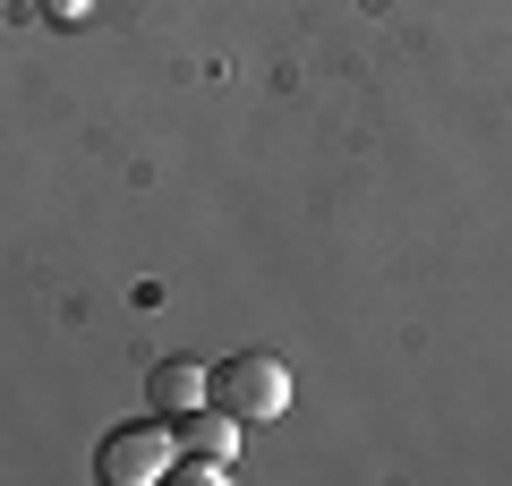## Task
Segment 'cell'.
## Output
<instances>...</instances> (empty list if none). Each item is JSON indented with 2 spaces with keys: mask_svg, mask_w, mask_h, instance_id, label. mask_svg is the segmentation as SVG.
I'll return each instance as SVG.
<instances>
[{
  "mask_svg": "<svg viewBox=\"0 0 512 486\" xmlns=\"http://www.w3.org/2000/svg\"><path fill=\"white\" fill-rule=\"evenodd\" d=\"M197 401H205V359H188V350H180V359H154L146 367V410L154 418H188Z\"/></svg>",
  "mask_w": 512,
  "mask_h": 486,
  "instance_id": "obj_3",
  "label": "cell"
},
{
  "mask_svg": "<svg viewBox=\"0 0 512 486\" xmlns=\"http://www.w3.org/2000/svg\"><path fill=\"white\" fill-rule=\"evenodd\" d=\"M171 461H180V435H171V418H128V427H111L103 444H94V478L103 486H154L171 478Z\"/></svg>",
  "mask_w": 512,
  "mask_h": 486,
  "instance_id": "obj_2",
  "label": "cell"
},
{
  "mask_svg": "<svg viewBox=\"0 0 512 486\" xmlns=\"http://www.w3.org/2000/svg\"><path fill=\"white\" fill-rule=\"evenodd\" d=\"M205 401H214V410H231L239 427H265V418L291 410V367H282L274 350H239V359L205 367Z\"/></svg>",
  "mask_w": 512,
  "mask_h": 486,
  "instance_id": "obj_1",
  "label": "cell"
},
{
  "mask_svg": "<svg viewBox=\"0 0 512 486\" xmlns=\"http://www.w3.org/2000/svg\"><path fill=\"white\" fill-rule=\"evenodd\" d=\"M171 435H180V452H197V461H231L239 418H231V410H214V401H197L188 418H171Z\"/></svg>",
  "mask_w": 512,
  "mask_h": 486,
  "instance_id": "obj_4",
  "label": "cell"
},
{
  "mask_svg": "<svg viewBox=\"0 0 512 486\" xmlns=\"http://www.w3.org/2000/svg\"><path fill=\"white\" fill-rule=\"evenodd\" d=\"M35 18H43V26H86L94 0H35Z\"/></svg>",
  "mask_w": 512,
  "mask_h": 486,
  "instance_id": "obj_5",
  "label": "cell"
}]
</instances>
